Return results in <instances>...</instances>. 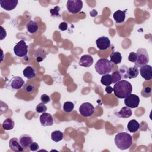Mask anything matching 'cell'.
I'll return each instance as SVG.
<instances>
[{
  "label": "cell",
  "instance_id": "obj_23",
  "mask_svg": "<svg viewBox=\"0 0 152 152\" xmlns=\"http://www.w3.org/2000/svg\"><path fill=\"white\" fill-rule=\"evenodd\" d=\"M46 57V52H45V50L41 48H39L38 49H37V50L34 53V58L36 61L38 62H42L43 60L45 59Z\"/></svg>",
  "mask_w": 152,
  "mask_h": 152
},
{
  "label": "cell",
  "instance_id": "obj_7",
  "mask_svg": "<svg viewBox=\"0 0 152 152\" xmlns=\"http://www.w3.org/2000/svg\"><path fill=\"white\" fill-rule=\"evenodd\" d=\"M79 112L83 116L89 117L94 113V107L91 103L89 102H85L80 106Z\"/></svg>",
  "mask_w": 152,
  "mask_h": 152
},
{
  "label": "cell",
  "instance_id": "obj_36",
  "mask_svg": "<svg viewBox=\"0 0 152 152\" xmlns=\"http://www.w3.org/2000/svg\"><path fill=\"white\" fill-rule=\"evenodd\" d=\"M40 100H41L42 103L46 104V103L49 102L50 101V99L48 95H47L46 94H43L40 97Z\"/></svg>",
  "mask_w": 152,
  "mask_h": 152
},
{
  "label": "cell",
  "instance_id": "obj_10",
  "mask_svg": "<svg viewBox=\"0 0 152 152\" xmlns=\"http://www.w3.org/2000/svg\"><path fill=\"white\" fill-rule=\"evenodd\" d=\"M97 48L101 50H104L109 49L110 46V41L107 37L101 36L96 40Z\"/></svg>",
  "mask_w": 152,
  "mask_h": 152
},
{
  "label": "cell",
  "instance_id": "obj_29",
  "mask_svg": "<svg viewBox=\"0 0 152 152\" xmlns=\"http://www.w3.org/2000/svg\"><path fill=\"white\" fill-rule=\"evenodd\" d=\"M23 89L24 92H26L28 94H31L34 91L35 87L33 84L26 83V84H24V85L23 86Z\"/></svg>",
  "mask_w": 152,
  "mask_h": 152
},
{
  "label": "cell",
  "instance_id": "obj_5",
  "mask_svg": "<svg viewBox=\"0 0 152 152\" xmlns=\"http://www.w3.org/2000/svg\"><path fill=\"white\" fill-rule=\"evenodd\" d=\"M13 50L16 56L26 57L28 53V46L24 40H21L14 46Z\"/></svg>",
  "mask_w": 152,
  "mask_h": 152
},
{
  "label": "cell",
  "instance_id": "obj_31",
  "mask_svg": "<svg viewBox=\"0 0 152 152\" xmlns=\"http://www.w3.org/2000/svg\"><path fill=\"white\" fill-rule=\"evenodd\" d=\"M151 94V89L150 87H145L141 91V96L144 97H149Z\"/></svg>",
  "mask_w": 152,
  "mask_h": 152
},
{
  "label": "cell",
  "instance_id": "obj_39",
  "mask_svg": "<svg viewBox=\"0 0 152 152\" xmlns=\"http://www.w3.org/2000/svg\"><path fill=\"white\" fill-rule=\"evenodd\" d=\"M1 28V40H3L7 36V32H6V30L2 27L1 26L0 27Z\"/></svg>",
  "mask_w": 152,
  "mask_h": 152
},
{
  "label": "cell",
  "instance_id": "obj_3",
  "mask_svg": "<svg viewBox=\"0 0 152 152\" xmlns=\"http://www.w3.org/2000/svg\"><path fill=\"white\" fill-rule=\"evenodd\" d=\"M113 67V63L106 58H100L96 63L94 68L100 75L109 74Z\"/></svg>",
  "mask_w": 152,
  "mask_h": 152
},
{
  "label": "cell",
  "instance_id": "obj_37",
  "mask_svg": "<svg viewBox=\"0 0 152 152\" xmlns=\"http://www.w3.org/2000/svg\"><path fill=\"white\" fill-rule=\"evenodd\" d=\"M39 148V146L38 144L36 142H32L31 144L29 146V148L32 151H37Z\"/></svg>",
  "mask_w": 152,
  "mask_h": 152
},
{
  "label": "cell",
  "instance_id": "obj_21",
  "mask_svg": "<svg viewBox=\"0 0 152 152\" xmlns=\"http://www.w3.org/2000/svg\"><path fill=\"white\" fill-rule=\"evenodd\" d=\"M26 28L29 33L33 34L37 32V31L39 29V26L36 21L30 20L27 23Z\"/></svg>",
  "mask_w": 152,
  "mask_h": 152
},
{
  "label": "cell",
  "instance_id": "obj_15",
  "mask_svg": "<svg viewBox=\"0 0 152 152\" xmlns=\"http://www.w3.org/2000/svg\"><path fill=\"white\" fill-rule=\"evenodd\" d=\"M93 64V58L90 55H83L79 61V65L83 67H90Z\"/></svg>",
  "mask_w": 152,
  "mask_h": 152
},
{
  "label": "cell",
  "instance_id": "obj_4",
  "mask_svg": "<svg viewBox=\"0 0 152 152\" xmlns=\"http://www.w3.org/2000/svg\"><path fill=\"white\" fill-rule=\"evenodd\" d=\"M137 59L135 62V66L137 68L147 64L149 62V56L145 49L140 48L137 50Z\"/></svg>",
  "mask_w": 152,
  "mask_h": 152
},
{
  "label": "cell",
  "instance_id": "obj_30",
  "mask_svg": "<svg viewBox=\"0 0 152 152\" xmlns=\"http://www.w3.org/2000/svg\"><path fill=\"white\" fill-rule=\"evenodd\" d=\"M112 83H116L117 82H118L119 81L121 80V75L119 72V71H114L112 75Z\"/></svg>",
  "mask_w": 152,
  "mask_h": 152
},
{
  "label": "cell",
  "instance_id": "obj_2",
  "mask_svg": "<svg viewBox=\"0 0 152 152\" xmlns=\"http://www.w3.org/2000/svg\"><path fill=\"white\" fill-rule=\"evenodd\" d=\"M115 143L116 147L121 150L128 149L132 144V136L125 132H119L115 137Z\"/></svg>",
  "mask_w": 152,
  "mask_h": 152
},
{
  "label": "cell",
  "instance_id": "obj_34",
  "mask_svg": "<svg viewBox=\"0 0 152 152\" xmlns=\"http://www.w3.org/2000/svg\"><path fill=\"white\" fill-rule=\"evenodd\" d=\"M46 110H47V107L45 105L44 103L42 102L39 103L36 107V110L38 113H44L46 111Z\"/></svg>",
  "mask_w": 152,
  "mask_h": 152
},
{
  "label": "cell",
  "instance_id": "obj_24",
  "mask_svg": "<svg viewBox=\"0 0 152 152\" xmlns=\"http://www.w3.org/2000/svg\"><path fill=\"white\" fill-rule=\"evenodd\" d=\"M15 123L11 118H8L5 119L2 123V128L4 129L9 131L13 129Z\"/></svg>",
  "mask_w": 152,
  "mask_h": 152
},
{
  "label": "cell",
  "instance_id": "obj_6",
  "mask_svg": "<svg viewBox=\"0 0 152 152\" xmlns=\"http://www.w3.org/2000/svg\"><path fill=\"white\" fill-rule=\"evenodd\" d=\"M83 1L81 0H68L66 2V8L69 12L77 14L82 9Z\"/></svg>",
  "mask_w": 152,
  "mask_h": 152
},
{
  "label": "cell",
  "instance_id": "obj_25",
  "mask_svg": "<svg viewBox=\"0 0 152 152\" xmlns=\"http://www.w3.org/2000/svg\"><path fill=\"white\" fill-rule=\"evenodd\" d=\"M110 61L115 64H118L121 62L122 55L119 52H113L110 55Z\"/></svg>",
  "mask_w": 152,
  "mask_h": 152
},
{
  "label": "cell",
  "instance_id": "obj_20",
  "mask_svg": "<svg viewBox=\"0 0 152 152\" xmlns=\"http://www.w3.org/2000/svg\"><path fill=\"white\" fill-rule=\"evenodd\" d=\"M23 74L26 78L30 80V79H31V78H33L34 77H35L36 71L33 67H31L30 66H28L24 69V70L23 71Z\"/></svg>",
  "mask_w": 152,
  "mask_h": 152
},
{
  "label": "cell",
  "instance_id": "obj_26",
  "mask_svg": "<svg viewBox=\"0 0 152 152\" xmlns=\"http://www.w3.org/2000/svg\"><path fill=\"white\" fill-rule=\"evenodd\" d=\"M64 134L59 130H56L51 133V139L55 142H59L63 139Z\"/></svg>",
  "mask_w": 152,
  "mask_h": 152
},
{
  "label": "cell",
  "instance_id": "obj_14",
  "mask_svg": "<svg viewBox=\"0 0 152 152\" xmlns=\"http://www.w3.org/2000/svg\"><path fill=\"white\" fill-rule=\"evenodd\" d=\"M9 147L11 150L15 152H20L23 151V148L21 146L20 141L15 137L12 138L9 141Z\"/></svg>",
  "mask_w": 152,
  "mask_h": 152
},
{
  "label": "cell",
  "instance_id": "obj_18",
  "mask_svg": "<svg viewBox=\"0 0 152 152\" xmlns=\"http://www.w3.org/2000/svg\"><path fill=\"white\" fill-rule=\"evenodd\" d=\"M126 11V10L125 11L118 10L113 13V17L116 23H122L124 22L125 19V13Z\"/></svg>",
  "mask_w": 152,
  "mask_h": 152
},
{
  "label": "cell",
  "instance_id": "obj_33",
  "mask_svg": "<svg viewBox=\"0 0 152 152\" xmlns=\"http://www.w3.org/2000/svg\"><path fill=\"white\" fill-rule=\"evenodd\" d=\"M60 7L59 6H55L53 9L50 10V13L52 17H60L61 15L59 14Z\"/></svg>",
  "mask_w": 152,
  "mask_h": 152
},
{
  "label": "cell",
  "instance_id": "obj_40",
  "mask_svg": "<svg viewBox=\"0 0 152 152\" xmlns=\"http://www.w3.org/2000/svg\"><path fill=\"white\" fill-rule=\"evenodd\" d=\"M105 91L107 94H111L113 92V88L110 86H106Z\"/></svg>",
  "mask_w": 152,
  "mask_h": 152
},
{
  "label": "cell",
  "instance_id": "obj_9",
  "mask_svg": "<svg viewBox=\"0 0 152 152\" xmlns=\"http://www.w3.org/2000/svg\"><path fill=\"white\" fill-rule=\"evenodd\" d=\"M24 81L23 79L18 76L12 78L8 84L7 85V87H8L11 90H19L24 85Z\"/></svg>",
  "mask_w": 152,
  "mask_h": 152
},
{
  "label": "cell",
  "instance_id": "obj_22",
  "mask_svg": "<svg viewBox=\"0 0 152 152\" xmlns=\"http://www.w3.org/2000/svg\"><path fill=\"white\" fill-rule=\"evenodd\" d=\"M139 74V70L137 67L135 66L132 67H129L127 69V73L126 76L127 78L132 79L136 78Z\"/></svg>",
  "mask_w": 152,
  "mask_h": 152
},
{
  "label": "cell",
  "instance_id": "obj_1",
  "mask_svg": "<svg viewBox=\"0 0 152 152\" xmlns=\"http://www.w3.org/2000/svg\"><path fill=\"white\" fill-rule=\"evenodd\" d=\"M132 91L131 84L126 80H120L115 84L113 91L116 97L119 99H125L129 95Z\"/></svg>",
  "mask_w": 152,
  "mask_h": 152
},
{
  "label": "cell",
  "instance_id": "obj_27",
  "mask_svg": "<svg viewBox=\"0 0 152 152\" xmlns=\"http://www.w3.org/2000/svg\"><path fill=\"white\" fill-rule=\"evenodd\" d=\"M100 83L105 86H110L112 83V79L111 75L109 74L103 75L100 80Z\"/></svg>",
  "mask_w": 152,
  "mask_h": 152
},
{
  "label": "cell",
  "instance_id": "obj_28",
  "mask_svg": "<svg viewBox=\"0 0 152 152\" xmlns=\"http://www.w3.org/2000/svg\"><path fill=\"white\" fill-rule=\"evenodd\" d=\"M74 107V104L72 102L68 101L65 102L63 105V110L65 112L70 113L71 112Z\"/></svg>",
  "mask_w": 152,
  "mask_h": 152
},
{
  "label": "cell",
  "instance_id": "obj_35",
  "mask_svg": "<svg viewBox=\"0 0 152 152\" xmlns=\"http://www.w3.org/2000/svg\"><path fill=\"white\" fill-rule=\"evenodd\" d=\"M128 60L131 62H135L137 59V54L135 52H130V53L128 55Z\"/></svg>",
  "mask_w": 152,
  "mask_h": 152
},
{
  "label": "cell",
  "instance_id": "obj_17",
  "mask_svg": "<svg viewBox=\"0 0 152 152\" xmlns=\"http://www.w3.org/2000/svg\"><path fill=\"white\" fill-rule=\"evenodd\" d=\"M115 114L116 116L121 118H128L131 116L132 113L131 109L129 107L124 106L122 107L119 112H116Z\"/></svg>",
  "mask_w": 152,
  "mask_h": 152
},
{
  "label": "cell",
  "instance_id": "obj_19",
  "mask_svg": "<svg viewBox=\"0 0 152 152\" xmlns=\"http://www.w3.org/2000/svg\"><path fill=\"white\" fill-rule=\"evenodd\" d=\"M140 128V124L135 119H132L127 124V129L131 133H135Z\"/></svg>",
  "mask_w": 152,
  "mask_h": 152
},
{
  "label": "cell",
  "instance_id": "obj_13",
  "mask_svg": "<svg viewBox=\"0 0 152 152\" xmlns=\"http://www.w3.org/2000/svg\"><path fill=\"white\" fill-rule=\"evenodd\" d=\"M40 122L42 126H51L53 124V119L52 115L49 113L44 112L40 116Z\"/></svg>",
  "mask_w": 152,
  "mask_h": 152
},
{
  "label": "cell",
  "instance_id": "obj_12",
  "mask_svg": "<svg viewBox=\"0 0 152 152\" xmlns=\"http://www.w3.org/2000/svg\"><path fill=\"white\" fill-rule=\"evenodd\" d=\"M18 1L17 0H1L0 5L1 7L6 11H12L14 10Z\"/></svg>",
  "mask_w": 152,
  "mask_h": 152
},
{
  "label": "cell",
  "instance_id": "obj_38",
  "mask_svg": "<svg viewBox=\"0 0 152 152\" xmlns=\"http://www.w3.org/2000/svg\"><path fill=\"white\" fill-rule=\"evenodd\" d=\"M59 28L61 31H65L68 28V24L66 22H62L59 25Z\"/></svg>",
  "mask_w": 152,
  "mask_h": 152
},
{
  "label": "cell",
  "instance_id": "obj_11",
  "mask_svg": "<svg viewBox=\"0 0 152 152\" xmlns=\"http://www.w3.org/2000/svg\"><path fill=\"white\" fill-rule=\"evenodd\" d=\"M139 72L141 76L145 80H150L152 78V69L150 65H144L140 68Z\"/></svg>",
  "mask_w": 152,
  "mask_h": 152
},
{
  "label": "cell",
  "instance_id": "obj_16",
  "mask_svg": "<svg viewBox=\"0 0 152 152\" xmlns=\"http://www.w3.org/2000/svg\"><path fill=\"white\" fill-rule=\"evenodd\" d=\"M19 141L23 149H27L33 142L31 137L28 134H23L19 138Z\"/></svg>",
  "mask_w": 152,
  "mask_h": 152
},
{
  "label": "cell",
  "instance_id": "obj_8",
  "mask_svg": "<svg viewBox=\"0 0 152 152\" xmlns=\"http://www.w3.org/2000/svg\"><path fill=\"white\" fill-rule=\"evenodd\" d=\"M124 103L129 108H136L139 106L140 98L135 94H130L125 98Z\"/></svg>",
  "mask_w": 152,
  "mask_h": 152
},
{
  "label": "cell",
  "instance_id": "obj_32",
  "mask_svg": "<svg viewBox=\"0 0 152 152\" xmlns=\"http://www.w3.org/2000/svg\"><path fill=\"white\" fill-rule=\"evenodd\" d=\"M128 67H127L126 65H122L119 69V72L121 75V77L124 78V79H126L127 78V76H126V73H127V69H128Z\"/></svg>",
  "mask_w": 152,
  "mask_h": 152
}]
</instances>
